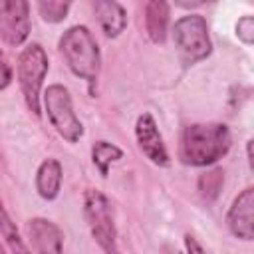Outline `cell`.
I'll return each mask as SVG.
<instances>
[{
	"mask_svg": "<svg viewBox=\"0 0 254 254\" xmlns=\"http://www.w3.org/2000/svg\"><path fill=\"white\" fill-rule=\"evenodd\" d=\"M230 149V131L220 123L189 125L181 137V161L194 167H204L220 159Z\"/></svg>",
	"mask_w": 254,
	"mask_h": 254,
	"instance_id": "obj_1",
	"label": "cell"
},
{
	"mask_svg": "<svg viewBox=\"0 0 254 254\" xmlns=\"http://www.w3.org/2000/svg\"><path fill=\"white\" fill-rule=\"evenodd\" d=\"M60 50L69 65V69L93 83L99 75V48L97 42L93 40L91 32L85 26H73L69 28L62 40H60Z\"/></svg>",
	"mask_w": 254,
	"mask_h": 254,
	"instance_id": "obj_2",
	"label": "cell"
},
{
	"mask_svg": "<svg viewBox=\"0 0 254 254\" xmlns=\"http://www.w3.org/2000/svg\"><path fill=\"white\" fill-rule=\"evenodd\" d=\"M173 40H175L177 52L181 56V62L185 65H192L196 62L204 60L212 50L206 22L198 14L183 16L175 24Z\"/></svg>",
	"mask_w": 254,
	"mask_h": 254,
	"instance_id": "obj_3",
	"label": "cell"
},
{
	"mask_svg": "<svg viewBox=\"0 0 254 254\" xmlns=\"http://www.w3.org/2000/svg\"><path fill=\"white\" fill-rule=\"evenodd\" d=\"M83 212L91 228L93 238L105 254H121L117 248V232L113 224V212L107 196L99 190H87L83 196Z\"/></svg>",
	"mask_w": 254,
	"mask_h": 254,
	"instance_id": "obj_4",
	"label": "cell"
},
{
	"mask_svg": "<svg viewBox=\"0 0 254 254\" xmlns=\"http://www.w3.org/2000/svg\"><path fill=\"white\" fill-rule=\"evenodd\" d=\"M48 71V58L40 44L28 46L18 58V81L26 105L30 111L40 115V89Z\"/></svg>",
	"mask_w": 254,
	"mask_h": 254,
	"instance_id": "obj_5",
	"label": "cell"
},
{
	"mask_svg": "<svg viewBox=\"0 0 254 254\" xmlns=\"http://www.w3.org/2000/svg\"><path fill=\"white\" fill-rule=\"evenodd\" d=\"M44 105H46L48 117H50L52 125L56 127V131L65 141L75 143L81 137L83 127H81L79 119L73 113L69 91L64 85H60V83L50 85L48 91H46V95H44Z\"/></svg>",
	"mask_w": 254,
	"mask_h": 254,
	"instance_id": "obj_6",
	"label": "cell"
},
{
	"mask_svg": "<svg viewBox=\"0 0 254 254\" xmlns=\"http://www.w3.org/2000/svg\"><path fill=\"white\" fill-rule=\"evenodd\" d=\"M30 32L28 2L6 0L0 4V34L8 46H20Z\"/></svg>",
	"mask_w": 254,
	"mask_h": 254,
	"instance_id": "obj_7",
	"label": "cell"
},
{
	"mask_svg": "<svg viewBox=\"0 0 254 254\" xmlns=\"http://www.w3.org/2000/svg\"><path fill=\"white\" fill-rule=\"evenodd\" d=\"M226 224L234 236L254 240V187H248L234 198L226 214Z\"/></svg>",
	"mask_w": 254,
	"mask_h": 254,
	"instance_id": "obj_8",
	"label": "cell"
},
{
	"mask_svg": "<svg viewBox=\"0 0 254 254\" xmlns=\"http://www.w3.org/2000/svg\"><path fill=\"white\" fill-rule=\"evenodd\" d=\"M135 135H137L139 149L147 155V159H151L155 165H161V167L169 165V155H167L163 137L157 129L155 119L149 113L139 115L137 125H135Z\"/></svg>",
	"mask_w": 254,
	"mask_h": 254,
	"instance_id": "obj_9",
	"label": "cell"
},
{
	"mask_svg": "<svg viewBox=\"0 0 254 254\" xmlns=\"http://www.w3.org/2000/svg\"><path fill=\"white\" fill-rule=\"evenodd\" d=\"M26 232L38 254H62L64 236L54 222L46 218H30L26 222Z\"/></svg>",
	"mask_w": 254,
	"mask_h": 254,
	"instance_id": "obj_10",
	"label": "cell"
},
{
	"mask_svg": "<svg viewBox=\"0 0 254 254\" xmlns=\"http://www.w3.org/2000/svg\"><path fill=\"white\" fill-rule=\"evenodd\" d=\"M93 12H95V16H97V20H99L105 36H109V38L119 36L125 30V26H127L125 10L117 2L97 0V2H93Z\"/></svg>",
	"mask_w": 254,
	"mask_h": 254,
	"instance_id": "obj_11",
	"label": "cell"
},
{
	"mask_svg": "<svg viewBox=\"0 0 254 254\" xmlns=\"http://www.w3.org/2000/svg\"><path fill=\"white\" fill-rule=\"evenodd\" d=\"M145 26L147 34L155 44H163L169 26V4L163 0H151L145 6Z\"/></svg>",
	"mask_w": 254,
	"mask_h": 254,
	"instance_id": "obj_12",
	"label": "cell"
},
{
	"mask_svg": "<svg viewBox=\"0 0 254 254\" xmlns=\"http://www.w3.org/2000/svg\"><path fill=\"white\" fill-rule=\"evenodd\" d=\"M60 185H62V165L56 159H46L36 175V187L40 196L52 200L58 196L60 192Z\"/></svg>",
	"mask_w": 254,
	"mask_h": 254,
	"instance_id": "obj_13",
	"label": "cell"
},
{
	"mask_svg": "<svg viewBox=\"0 0 254 254\" xmlns=\"http://www.w3.org/2000/svg\"><path fill=\"white\" fill-rule=\"evenodd\" d=\"M121 155H123L121 149L115 147V145H111V143H107V141H97V143L93 145V149H91L93 163H95V167L99 169V173H101L103 177L107 175L109 165H111L113 161L121 159Z\"/></svg>",
	"mask_w": 254,
	"mask_h": 254,
	"instance_id": "obj_14",
	"label": "cell"
},
{
	"mask_svg": "<svg viewBox=\"0 0 254 254\" xmlns=\"http://www.w3.org/2000/svg\"><path fill=\"white\" fill-rule=\"evenodd\" d=\"M2 236H4L6 244L10 246V250H12L14 254H32V252L26 248V244L22 242V238H20L16 226L12 224V220L8 218V212H6V210H2Z\"/></svg>",
	"mask_w": 254,
	"mask_h": 254,
	"instance_id": "obj_15",
	"label": "cell"
},
{
	"mask_svg": "<svg viewBox=\"0 0 254 254\" xmlns=\"http://www.w3.org/2000/svg\"><path fill=\"white\" fill-rule=\"evenodd\" d=\"M38 10L46 22H62L69 10V2L60 0H42L38 2Z\"/></svg>",
	"mask_w": 254,
	"mask_h": 254,
	"instance_id": "obj_16",
	"label": "cell"
},
{
	"mask_svg": "<svg viewBox=\"0 0 254 254\" xmlns=\"http://www.w3.org/2000/svg\"><path fill=\"white\" fill-rule=\"evenodd\" d=\"M236 36L242 42H254V16H244L236 24Z\"/></svg>",
	"mask_w": 254,
	"mask_h": 254,
	"instance_id": "obj_17",
	"label": "cell"
},
{
	"mask_svg": "<svg viewBox=\"0 0 254 254\" xmlns=\"http://www.w3.org/2000/svg\"><path fill=\"white\" fill-rule=\"evenodd\" d=\"M200 183H202V185L206 183V189H208L206 192H210V194L214 196V194L218 192L220 185H222V173H220V171H210V173H206V175L200 179ZM206 192H204V194H206Z\"/></svg>",
	"mask_w": 254,
	"mask_h": 254,
	"instance_id": "obj_18",
	"label": "cell"
},
{
	"mask_svg": "<svg viewBox=\"0 0 254 254\" xmlns=\"http://www.w3.org/2000/svg\"><path fill=\"white\" fill-rule=\"evenodd\" d=\"M185 246H187V252H189V254H206V252L202 250V246L196 242V238H192L190 234L185 236Z\"/></svg>",
	"mask_w": 254,
	"mask_h": 254,
	"instance_id": "obj_19",
	"label": "cell"
},
{
	"mask_svg": "<svg viewBox=\"0 0 254 254\" xmlns=\"http://www.w3.org/2000/svg\"><path fill=\"white\" fill-rule=\"evenodd\" d=\"M10 79H12V73H10V65H8V62L6 60H2V89H6L8 87V83H10Z\"/></svg>",
	"mask_w": 254,
	"mask_h": 254,
	"instance_id": "obj_20",
	"label": "cell"
},
{
	"mask_svg": "<svg viewBox=\"0 0 254 254\" xmlns=\"http://www.w3.org/2000/svg\"><path fill=\"white\" fill-rule=\"evenodd\" d=\"M246 151H248V163H250V169L254 171V139H252V141H248Z\"/></svg>",
	"mask_w": 254,
	"mask_h": 254,
	"instance_id": "obj_21",
	"label": "cell"
},
{
	"mask_svg": "<svg viewBox=\"0 0 254 254\" xmlns=\"http://www.w3.org/2000/svg\"><path fill=\"white\" fill-rule=\"evenodd\" d=\"M163 254H181V252H179V250H175L173 246H165V248H163Z\"/></svg>",
	"mask_w": 254,
	"mask_h": 254,
	"instance_id": "obj_22",
	"label": "cell"
}]
</instances>
